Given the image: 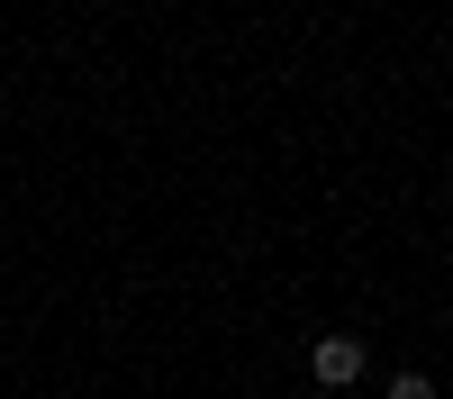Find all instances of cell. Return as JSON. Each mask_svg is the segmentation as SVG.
I'll return each instance as SVG.
<instances>
[{"mask_svg":"<svg viewBox=\"0 0 453 399\" xmlns=\"http://www.w3.org/2000/svg\"><path fill=\"white\" fill-rule=\"evenodd\" d=\"M390 399H435V381H426V372H399V381H390Z\"/></svg>","mask_w":453,"mask_h":399,"instance_id":"obj_2","label":"cell"},{"mask_svg":"<svg viewBox=\"0 0 453 399\" xmlns=\"http://www.w3.org/2000/svg\"><path fill=\"white\" fill-rule=\"evenodd\" d=\"M309 372H318V390L363 381V345H354V336H318V345H309Z\"/></svg>","mask_w":453,"mask_h":399,"instance_id":"obj_1","label":"cell"}]
</instances>
